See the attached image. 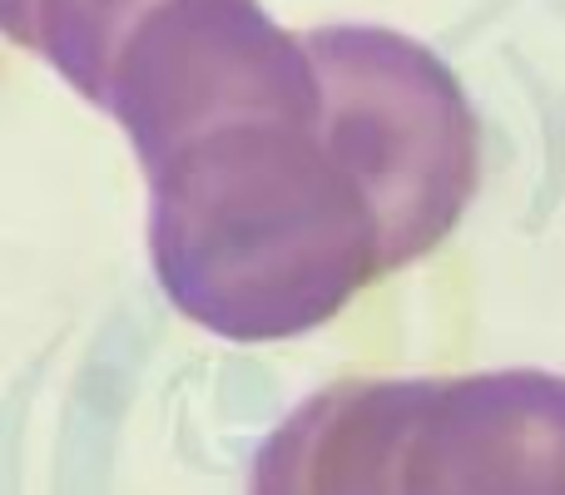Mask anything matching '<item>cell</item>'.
<instances>
[{
  "mask_svg": "<svg viewBox=\"0 0 565 495\" xmlns=\"http://www.w3.org/2000/svg\"><path fill=\"white\" fill-rule=\"evenodd\" d=\"M139 164L159 288L228 342L302 337L422 258L367 125L322 75L308 30Z\"/></svg>",
  "mask_w": 565,
  "mask_h": 495,
  "instance_id": "cell-1",
  "label": "cell"
},
{
  "mask_svg": "<svg viewBox=\"0 0 565 495\" xmlns=\"http://www.w3.org/2000/svg\"><path fill=\"white\" fill-rule=\"evenodd\" d=\"M248 495H565V377H352L264 441Z\"/></svg>",
  "mask_w": 565,
  "mask_h": 495,
  "instance_id": "cell-2",
  "label": "cell"
}]
</instances>
